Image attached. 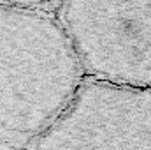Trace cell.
Wrapping results in <instances>:
<instances>
[{
    "label": "cell",
    "mask_w": 151,
    "mask_h": 150,
    "mask_svg": "<svg viewBox=\"0 0 151 150\" xmlns=\"http://www.w3.org/2000/svg\"><path fill=\"white\" fill-rule=\"evenodd\" d=\"M58 7L60 2L0 4V138L23 150L84 79Z\"/></svg>",
    "instance_id": "6da1fadb"
},
{
    "label": "cell",
    "mask_w": 151,
    "mask_h": 150,
    "mask_svg": "<svg viewBox=\"0 0 151 150\" xmlns=\"http://www.w3.org/2000/svg\"><path fill=\"white\" fill-rule=\"evenodd\" d=\"M84 78L151 92V2H60Z\"/></svg>",
    "instance_id": "7a4b0ae2"
},
{
    "label": "cell",
    "mask_w": 151,
    "mask_h": 150,
    "mask_svg": "<svg viewBox=\"0 0 151 150\" xmlns=\"http://www.w3.org/2000/svg\"><path fill=\"white\" fill-rule=\"evenodd\" d=\"M25 150H151V92L84 78Z\"/></svg>",
    "instance_id": "3957f363"
},
{
    "label": "cell",
    "mask_w": 151,
    "mask_h": 150,
    "mask_svg": "<svg viewBox=\"0 0 151 150\" xmlns=\"http://www.w3.org/2000/svg\"><path fill=\"white\" fill-rule=\"evenodd\" d=\"M0 150H23V149H19V147H16V145H12V143L0 138Z\"/></svg>",
    "instance_id": "277c9868"
}]
</instances>
